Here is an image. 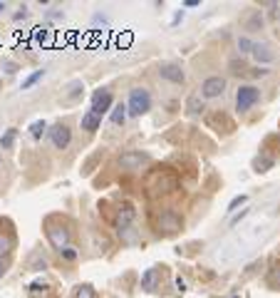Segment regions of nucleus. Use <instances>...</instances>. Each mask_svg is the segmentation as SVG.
Masks as SVG:
<instances>
[{
	"mask_svg": "<svg viewBox=\"0 0 280 298\" xmlns=\"http://www.w3.org/2000/svg\"><path fill=\"white\" fill-rule=\"evenodd\" d=\"M126 110H129V115H134V117L146 115L149 110H152V95H149L144 87H134L132 92H129Z\"/></svg>",
	"mask_w": 280,
	"mask_h": 298,
	"instance_id": "nucleus-1",
	"label": "nucleus"
},
{
	"mask_svg": "<svg viewBox=\"0 0 280 298\" xmlns=\"http://www.w3.org/2000/svg\"><path fill=\"white\" fill-rule=\"evenodd\" d=\"M258 99H261V92H258L253 84H243V87H238V92H235V110L248 112Z\"/></svg>",
	"mask_w": 280,
	"mask_h": 298,
	"instance_id": "nucleus-2",
	"label": "nucleus"
},
{
	"mask_svg": "<svg viewBox=\"0 0 280 298\" xmlns=\"http://www.w3.org/2000/svg\"><path fill=\"white\" fill-rule=\"evenodd\" d=\"M114 107V97H112V92L109 90H97L94 95H92V107H90V112L92 115H97V117H102V115H107Z\"/></svg>",
	"mask_w": 280,
	"mask_h": 298,
	"instance_id": "nucleus-3",
	"label": "nucleus"
},
{
	"mask_svg": "<svg viewBox=\"0 0 280 298\" xmlns=\"http://www.w3.org/2000/svg\"><path fill=\"white\" fill-rule=\"evenodd\" d=\"M50 139L55 144V149H67L70 139H72V130L67 124H55L52 130H50Z\"/></svg>",
	"mask_w": 280,
	"mask_h": 298,
	"instance_id": "nucleus-4",
	"label": "nucleus"
},
{
	"mask_svg": "<svg viewBox=\"0 0 280 298\" xmlns=\"http://www.w3.org/2000/svg\"><path fill=\"white\" fill-rule=\"evenodd\" d=\"M223 90H226V80L223 77H208L203 84H201V95L203 97H208V99H213V97H218V95H223Z\"/></svg>",
	"mask_w": 280,
	"mask_h": 298,
	"instance_id": "nucleus-5",
	"label": "nucleus"
},
{
	"mask_svg": "<svg viewBox=\"0 0 280 298\" xmlns=\"http://www.w3.org/2000/svg\"><path fill=\"white\" fill-rule=\"evenodd\" d=\"M47 239H50V244H52L57 251H62V248H67L70 231L62 229V226H50V229H47Z\"/></svg>",
	"mask_w": 280,
	"mask_h": 298,
	"instance_id": "nucleus-6",
	"label": "nucleus"
},
{
	"mask_svg": "<svg viewBox=\"0 0 280 298\" xmlns=\"http://www.w3.org/2000/svg\"><path fill=\"white\" fill-rule=\"evenodd\" d=\"M146 162H149V157L141 154V152H124V154L119 157V166H122V169H139V166L146 164Z\"/></svg>",
	"mask_w": 280,
	"mask_h": 298,
	"instance_id": "nucleus-7",
	"label": "nucleus"
},
{
	"mask_svg": "<svg viewBox=\"0 0 280 298\" xmlns=\"http://www.w3.org/2000/svg\"><path fill=\"white\" fill-rule=\"evenodd\" d=\"M159 75L164 77V80H169V82H176V84H181L184 82V70L179 67V65H174V62H166V65H161L159 67Z\"/></svg>",
	"mask_w": 280,
	"mask_h": 298,
	"instance_id": "nucleus-8",
	"label": "nucleus"
},
{
	"mask_svg": "<svg viewBox=\"0 0 280 298\" xmlns=\"http://www.w3.org/2000/svg\"><path fill=\"white\" fill-rule=\"evenodd\" d=\"M129 226H134V209L129 204H124L119 209V214H117V231H124Z\"/></svg>",
	"mask_w": 280,
	"mask_h": 298,
	"instance_id": "nucleus-9",
	"label": "nucleus"
},
{
	"mask_svg": "<svg viewBox=\"0 0 280 298\" xmlns=\"http://www.w3.org/2000/svg\"><path fill=\"white\" fill-rule=\"evenodd\" d=\"M159 226L164 231H176V229H181V219H179L176 211H164L161 219H159Z\"/></svg>",
	"mask_w": 280,
	"mask_h": 298,
	"instance_id": "nucleus-10",
	"label": "nucleus"
},
{
	"mask_svg": "<svg viewBox=\"0 0 280 298\" xmlns=\"http://www.w3.org/2000/svg\"><path fill=\"white\" fill-rule=\"evenodd\" d=\"M253 57H255V62H258V65H261V62H263V65H268V62H273L270 45H265V42H263V45H253Z\"/></svg>",
	"mask_w": 280,
	"mask_h": 298,
	"instance_id": "nucleus-11",
	"label": "nucleus"
},
{
	"mask_svg": "<svg viewBox=\"0 0 280 298\" xmlns=\"http://www.w3.org/2000/svg\"><path fill=\"white\" fill-rule=\"evenodd\" d=\"M126 115H129V110H126V104H114V107H112V115H109V119H112V124H124L126 122Z\"/></svg>",
	"mask_w": 280,
	"mask_h": 298,
	"instance_id": "nucleus-12",
	"label": "nucleus"
},
{
	"mask_svg": "<svg viewBox=\"0 0 280 298\" xmlns=\"http://www.w3.org/2000/svg\"><path fill=\"white\" fill-rule=\"evenodd\" d=\"M99 124H102V117L87 112V115H82V130H87V132H97L99 130Z\"/></svg>",
	"mask_w": 280,
	"mask_h": 298,
	"instance_id": "nucleus-13",
	"label": "nucleus"
},
{
	"mask_svg": "<svg viewBox=\"0 0 280 298\" xmlns=\"http://www.w3.org/2000/svg\"><path fill=\"white\" fill-rule=\"evenodd\" d=\"M45 130H47V124L42 122V119H37V122H32V124H30V137H32V139H42Z\"/></svg>",
	"mask_w": 280,
	"mask_h": 298,
	"instance_id": "nucleus-14",
	"label": "nucleus"
},
{
	"mask_svg": "<svg viewBox=\"0 0 280 298\" xmlns=\"http://www.w3.org/2000/svg\"><path fill=\"white\" fill-rule=\"evenodd\" d=\"M154 279H156V268H146V273L141 276V288H144V291H152Z\"/></svg>",
	"mask_w": 280,
	"mask_h": 298,
	"instance_id": "nucleus-15",
	"label": "nucleus"
},
{
	"mask_svg": "<svg viewBox=\"0 0 280 298\" xmlns=\"http://www.w3.org/2000/svg\"><path fill=\"white\" fill-rule=\"evenodd\" d=\"M42 77H45V70H37V72H32L30 77H25V80H23V90H30L32 84H35V82H40Z\"/></svg>",
	"mask_w": 280,
	"mask_h": 298,
	"instance_id": "nucleus-16",
	"label": "nucleus"
},
{
	"mask_svg": "<svg viewBox=\"0 0 280 298\" xmlns=\"http://www.w3.org/2000/svg\"><path fill=\"white\" fill-rule=\"evenodd\" d=\"M75 298H97V293H94V288L92 286H77V291H75Z\"/></svg>",
	"mask_w": 280,
	"mask_h": 298,
	"instance_id": "nucleus-17",
	"label": "nucleus"
},
{
	"mask_svg": "<svg viewBox=\"0 0 280 298\" xmlns=\"http://www.w3.org/2000/svg\"><path fill=\"white\" fill-rule=\"evenodd\" d=\"M82 90H84V87H82V82H72V84H70V95L64 97V102H75V99L82 95Z\"/></svg>",
	"mask_w": 280,
	"mask_h": 298,
	"instance_id": "nucleus-18",
	"label": "nucleus"
},
{
	"mask_svg": "<svg viewBox=\"0 0 280 298\" xmlns=\"http://www.w3.org/2000/svg\"><path fill=\"white\" fill-rule=\"evenodd\" d=\"M15 134H17V130H8L3 137H0V147H3V149H10L13 142H15Z\"/></svg>",
	"mask_w": 280,
	"mask_h": 298,
	"instance_id": "nucleus-19",
	"label": "nucleus"
},
{
	"mask_svg": "<svg viewBox=\"0 0 280 298\" xmlns=\"http://www.w3.org/2000/svg\"><path fill=\"white\" fill-rule=\"evenodd\" d=\"M248 201V197L246 194H241V197H235L231 204H228V209H226V214H233V211H238V206H243Z\"/></svg>",
	"mask_w": 280,
	"mask_h": 298,
	"instance_id": "nucleus-20",
	"label": "nucleus"
},
{
	"mask_svg": "<svg viewBox=\"0 0 280 298\" xmlns=\"http://www.w3.org/2000/svg\"><path fill=\"white\" fill-rule=\"evenodd\" d=\"M10 248H13V239H10V236H3V233H0V259H3L5 253H10Z\"/></svg>",
	"mask_w": 280,
	"mask_h": 298,
	"instance_id": "nucleus-21",
	"label": "nucleus"
},
{
	"mask_svg": "<svg viewBox=\"0 0 280 298\" xmlns=\"http://www.w3.org/2000/svg\"><path fill=\"white\" fill-rule=\"evenodd\" d=\"M238 50H241V55L253 52V42H250L248 37H238Z\"/></svg>",
	"mask_w": 280,
	"mask_h": 298,
	"instance_id": "nucleus-22",
	"label": "nucleus"
},
{
	"mask_svg": "<svg viewBox=\"0 0 280 298\" xmlns=\"http://www.w3.org/2000/svg\"><path fill=\"white\" fill-rule=\"evenodd\" d=\"M60 253H62V259H64V261H75V259H77V251H75L72 246H67V248H62Z\"/></svg>",
	"mask_w": 280,
	"mask_h": 298,
	"instance_id": "nucleus-23",
	"label": "nucleus"
},
{
	"mask_svg": "<svg viewBox=\"0 0 280 298\" xmlns=\"http://www.w3.org/2000/svg\"><path fill=\"white\" fill-rule=\"evenodd\" d=\"M258 25H263V17H261V13H255V15L250 17V23H248V30H255Z\"/></svg>",
	"mask_w": 280,
	"mask_h": 298,
	"instance_id": "nucleus-24",
	"label": "nucleus"
},
{
	"mask_svg": "<svg viewBox=\"0 0 280 298\" xmlns=\"http://www.w3.org/2000/svg\"><path fill=\"white\" fill-rule=\"evenodd\" d=\"M246 216H248V209H243V211H241V214H235V216L231 219V226H238V224H241V221H243Z\"/></svg>",
	"mask_w": 280,
	"mask_h": 298,
	"instance_id": "nucleus-25",
	"label": "nucleus"
},
{
	"mask_svg": "<svg viewBox=\"0 0 280 298\" xmlns=\"http://www.w3.org/2000/svg\"><path fill=\"white\" fill-rule=\"evenodd\" d=\"M199 110H203V104H199L196 97H191L188 99V112H199Z\"/></svg>",
	"mask_w": 280,
	"mask_h": 298,
	"instance_id": "nucleus-26",
	"label": "nucleus"
},
{
	"mask_svg": "<svg viewBox=\"0 0 280 298\" xmlns=\"http://www.w3.org/2000/svg\"><path fill=\"white\" fill-rule=\"evenodd\" d=\"M250 75H253V77H265V75H268V70H265V67H255Z\"/></svg>",
	"mask_w": 280,
	"mask_h": 298,
	"instance_id": "nucleus-27",
	"label": "nucleus"
},
{
	"mask_svg": "<svg viewBox=\"0 0 280 298\" xmlns=\"http://www.w3.org/2000/svg\"><path fill=\"white\" fill-rule=\"evenodd\" d=\"M45 288H47V286L42 283V281H35V283L30 286V291H45Z\"/></svg>",
	"mask_w": 280,
	"mask_h": 298,
	"instance_id": "nucleus-28",
	"label": "nucleus"
},
{
	"mask_svg": "<svg viewBox=\"0 0 280 298\" xmlns=\"http://www.w3.org/2000/svg\"><path fill=\"white\" fill-rule=\"evenodd\" d=\"M181 17H184V10H179V13L174 15V20H171V25H179V23H181Z\"/></svg>",
	"mask_w": 280,
	"mask_h": 298,
	"instance_id": "nucleus-29",
	"label": "nucleus"
},
{
	"mask_svg": "<svg viewBox=\"0 0 280 298\" xmlns=\"http://www.w3.org/2000/svg\"><path fill=\"white\" fill-rule=\"evenodd\" d=\"M5 271H8V264H5L3 259H0V279H3V276H5Z\"/></svg>",
	"mask_w": 280,
	"mask_h": 298,
	"instance_id": "nucleus-30",
	"label": "nucleus"
},
{
	"mask_svg": "<svg viewBox=\"0 0 280 298\" xmlns=\"http://www.w3.org/2000/svg\"><path fill=\"white\" fill-rule=\"evenodd\" d=\"M196 5H201L199 0H186V3H184V8H196Z\"/></svg>",
	"mask_w": 280,
	"mask_h": 298,
	"instance_id": "nucleus-31",
	"label": "nucleus"
},
{
	"mask_svg": "<svg viewBox=\"0 0 280 298\" xmlns=\"http://www.w3.org/2000/svg\"><path fill=\"white\" fill-rule=\"evenodd\" d=\"M176 288H179V291H186V283H184L181 279H176Z\"/></svg>",
	"mask_w": 280,
	"mask_h": 298,
	"instance_id": "nucleus-32",
	"label": "nucleus"
},
{
	"mask_svg": "<svg viewBox=\"0 0 280 298\" xmlns=\"http://www.w3.org/2000/svg\"><path fill=\"white\" fill-rule=\"evenodd\" d=\"M25 17H28V10H23V13H17V15H15V20H25Z\"/></svg>",
	"mask_w": 280,
	"mask_h": 298,
	"instance_id": "nucleus-33",
	"label": "nucleus"
},
{
	"mask_svg": "<svg viewBox=\"0 0 280 298\" xmlns=\"http://www.w3.org/2000/svg\"><path fill=\"white\" fill-rule=\"evenodd\" d=\"M5 10V3H0V13H3Z\"/></svg>",
	"mask_w": 280,
	"mask_h": 298,
	"instance_id": "nucleus-34",
	"label": "nucleus"
},
{
	"mask_svg": "<svg viewBox=\"0 0 280 298\" xmlns=\"http://www.w3.org/2000/svg\"><path fill=\"white\" fill-rule=\"evenodd\" d=\"M233 298H238V296H233Z\"/></svg>",
	"mask_w": 280,
	"mask_h": 298,
	"instance_id": "nucleus-35",
	"label": "nucleus"
}]
</instances>
